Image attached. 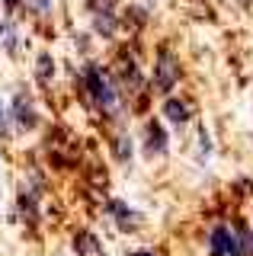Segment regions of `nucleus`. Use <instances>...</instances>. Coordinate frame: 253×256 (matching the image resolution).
<instances>
[{
  "instance_id": "nucleus-7",
  "label": "nucleus",
  "mask_w": 253,
  "mask_h": 256,
  "mask_svg": "<svg viewBox=\"0 0 253 256\" xmlns=\"http://www.w3.org/2000/svg\"><path fill=\"white\" fill-rule=\"evenodd\" d=\"M109 214L116 218V224H118L122 230H132V228H135V224L141 221V214H138V212H132V208H128V205H122V202H109Z\"/></svg>"
},
{
  "instance_id": "nucleus-14",
  "label": "nucleus",
  "mask_w": 253,
  "mask_h": 256,
  "mask_svg": "<svg viewBox=\"0 0 253 256\" xmlns=\"http://www.w3.org/2000/svg\"><path fill=\"white\" fill-rule=\"evenodd\" d=\"M199 160H208V132H199Z\"/></svg>"
},
{
  "instance_id": "nucleus-15",
  "label": "nucleus",
  "mask_w": 253,
  "mask_h": 256,
  "mask_svg": "<svg viewBox=\"0 0 253 256\" xmlns=\"http://www.w3.org/2000/svg\"><path fill=\"white\" fill-rule=\"evenodd\" d=\"M26 4L32 6L36 13H42V16H45V13H52V0H26Z\"/></svg>"
},
{
  "instance_id": "nucleus-5",
  "label": "nucleus",
  "mask_w": 253,
  "mask_h": 256,
  "mask_svg": "<svg viewBox=\"0 0 253 256\" xmlns=\"http://www.w3.org/2000/svg\"><path fill=\"white\" fill-rule=\"evenodd\" d=\"M38 182H36V176H32V182L29 186H22V192H20V214L26 218L29 224H36L38 221V205H36V198H38Z\"/></svg>"
},
{
  "instance_id": "nucleus-3",
  "label": "nucleus",
  "mask_w": 253,
  "mask_h": 256,
  "mask_svg": "<svg viewBox=\"0 0 253 256\" xmlns=\"http://www.w3.org/2000/svg\"><path fill=\"white\" fill-rule=\"evenodd\" d=\"M10 112H13V125H16L20 132H32L36 122H38V116H36V102H32V96H29L26 90H20L16 96H13Z\"/></svg>"
},
{
  "instance_id": "nucleus-13",
  "label": "nucleus",
  "mask_w": 253,
  "mask_h": 256,
  "mask_svg": "<svg viewBox=\"0 0 253 256\" xmlns=\"http://www.w3.org/2000/svg\"><path fill=\"white\" fill-rule=\"evenodd\" d=\"M116 157L118 160H132V141H128V134H116Z\"/></svg>"
},
{
  "instance_id": "nucleus-12",
  "label": "nucleus",
  "mask_w": 253,
  "mask_h": 256,
  "mask_svg": "<svg viewBox=\"0 0 253 256\" xmlns=\"http://www.w3.org/2000/svg\"><path fill=\"white\" fill-rule=\"evenodd\" d=\"M52 74H54L52 54H38V61H36V77L42 80V84H52Z\"/></svg>"
},
{
  "instance_id": "nucleus-11",
  "label": "nucleus",
  "mask_w": 253,
  "mask_h": 256,
  "mask_svg": "<svg viewBox=\"0 0 253 256\" xmlns=\"http://www.w3.org/2000/svg\"><path fill=\"white\" fill-rule=\"evenodd\" d=\"M0 42H4V48L10 54L20 52V36H16V26H13V22H0Z\"/></svg>"
},
{
  "instance_id": "nucleus-10",
  "label": "nucleus",
  "mask_w": 253,
  "mask_h": 256,
  "mask_svg": "<svg viewBox=\"0 0 253 256\" xmlns=\"http://www.w3.org/2000/svg\"><path fill=\"white\" fill-rule=\"evenodd\" d=\"M234 240H237V256H253V230L247 224H237Z\"/></svg>"
},
{
  "instance_id": "nucleus-2",
  "label": "nucleus",
  "mask_w": 253,
  "mask_h": 256,
  "mask_svg": "<svg viewBox=\"0 0 253 256\" xmlns=\"http://www.w3.org/2000/svg\"><path fill=\"white\" fill-rule=\"evenodd\" d=\"M154 90H160V93H167L173 90V84L180 80V61L173 58V52L170 48H160L157 52V61H154Z\"/></svg>"
},
{
  "instance_id": "nucleus-4",
  "label": "nucleus",
  "mask_w": 253,
  "mask_h": 256,
  "mask_svg": "<svg viewBox=\"0 0 253 256\" xmlns=\"http://www.w3.org/2000/svg\"><path fill=\"white\" fill-rule=\"evenodd\" d=\"M208 250H212V256H237V240H234V234L224 228V224L212 228V234H208Z\"/></svg>"
},
{
  "instance_id": "nucleus-9",
  "label": "nucleus",
  "mask_w": 253,
  "mask_h": 256,
  "mask_svg": "<svg viewBox=\"0 0 253 256\" xmlns=\"http://www.w3.org/2000/svg\"><path fill=\"white\" fill-rule=\"evenodd\" d=\"M164 112H167V118L173 125H186L189 116H192V109H189L186 100H167V102H164Z\"/></svg>"
},
{
  "instance_id": "nucleus-18",
  "label": "nucleus",
  "mask_w": 253,
  "mask_h": 256,
  "mask_svg": "<svg viewBox=\"0 0 253 256\" xmlns=\"http://www.w3.org/2000/svg\"><path fill=\"white\" fill-rule=\"evenodd\" d=\"M4 4H6V6H16V0H4Z\"/></svg>"
},
{
  "instance_id": "nucleus-17",
  "label": "nucleus",
  "mask_w": 253,
  "mask_h": 256,
  "mask_svg": "<svg viewBox=\"0 0 253 256\" xmlns=\"http://www.w3.org/2000/svg\"><path fill=\"white\" fill-rule=\"evenodd\" d=\"M132 256H157V253H151V250H135Z\"/></svg>"
},
{
  "instance_id": "nucleus-8",
  "label": "nucleus",
  "mask_w": 253,
  "mask_h": 256,
  "mask_svg": "<svg viewBox=\"0 0 253 256\" xmlns=\"http://www.w3.org/2000/svg\"><path fill=\"white\" fill-rule=\"evenodd\" d=\"M74 250H77V256H106V253H102V246H100V240L93 237L90 230H77Z\"/></svg>"
},
{
  "instance_id": "nucleus-1",
  "label": "nucleus",
  "mask_w": 253,
  "mask_h": 256,
  "mask_svg": "<svg viewBox=\"0 0 253 256\" xmlns=\"http://www.w3.org/2000/svg\"><path fill=\"white\" fill-rule=\"evenodd\" d=\"M84 90L102 116H118V109H122L118 106V93L102 68H96V64H86L84 68Z\"/></svg>"
},
{
  "instance_id": "nucleus-6",
  "label": "nucleus",
  "mask_w": 253,
  "mask_h": 256,
  "mask_svg": "<svg viewBox=\"0 0 253 256\" xmlns=\"http://www.w3.org/2000/svg\"><path fill=\"white\" fill-rule=\"evenodd\" d=\"M144 148H148V154H164L167 150V132L157 122L144 125Z\"/></svg>"
},
{
  "instance_id": "nucleus-16",
  "label": "nucleus",
  "mask_w": 253,
  "mask_h": 256,
  "mask_svg": "<svg viewBox=\"0 0 253 256\" xmlns=\"http://www.w3.org/2000/svg\"><path fill=\"white\" fill-rule=\"evenodd\" d=\"M10 132V118H6V109H4V100H0V138H6Z\"/></svg>"
}]
</instances>
